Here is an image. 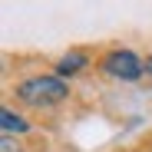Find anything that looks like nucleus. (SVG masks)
<instances>
[{
  "label": "nucleus",
  "instance_id": "1",
  "mask_svg": "<svg viewBox=\"0 0 152 152\" xmlns=\"http://www.w3.org/2000/svg\"><path fill=\"white\" fill-rule=\"evenodd\" d=\"M66 93H69L66 83L56 80V76H33V80L20 83V89H17V96L30 106H56L66 99Z\"/></svg>",
  "mask_w": 152,
  "mask_h": 152
},
{
  "label": "nucleus",
  "instance_id": "2",
  "mask_svg": "<svg viewBox=\"0 0 152 152\" xmlns=\"http://www.w3.org/2000/svg\"><path fill=\"white\" fill-rule=\"evenodd\" d=\"M103 69L109 76H116V80H139L145 73V63L136 53H129V50H116V53H109L103 60Z\"/></svg>",
  "mask_w": 152,
  "mask_h": 152
},
{
  "label": "nucleus",
  "instance_id": "3",
  "mask_svg": "<svg viewBox=\"0 0 152 152\" xmlns=\"http://www.w3.org/2000/svg\"><path fill=\"white\" fill-rule=\"evenodd\" d=\"M0 126H4V136H13V132H27V119H20L13 109H4V113H0Z\"/></svg>",
  "mask_w": 152,
  "mask_h": 152
},
{
  "label": "nucleus",
  "instance_id": "4",
  "mask_svg": "<svg viewBox=\"0 0 152 152\" xmlns=\"http://www.w3.org/2000/svg\"><path fill=\"white\" fill-rule=\"evenodd\" d=\"M83 63H86V56H83V53H69V56H63V60L56 63V73H76Z\"/></svg>",
  "mask_w": 152,
  "mask_h": 152
},
{
  "label": "nucleus",
  "instance_id": "5",
  "mask_svg": "<svg viewBox=\"0 0 152 152\" xmlns=\"http://www.w3.org/2000/svg\"><path fill=\"white\" fill-rule=\"evenodd\" d=\"M0 149H4V152H20V149H17V142H13L10 136H4V142H0Z\"/></svg>",
  "mask_w": 152,
  "mask_h": 152
},
{
  "label": "nucleus",
  "instance_id": "6",
  "mask_svg": "<svg viewBox=\"0 0 152 152\" xmlns=\"http://www.w3.org/2000/svg\"><path fill=\"white\" fill-rule=\"evenodd\" d=\"M145 73H149V76H152V56H149V63H145Z\"/></svg>",
  "mask_w": 152,
  "mask_h": 152
}]
</instances>
